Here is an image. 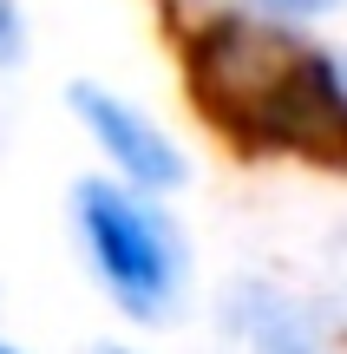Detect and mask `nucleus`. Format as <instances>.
Masks as SVG:
<instances>
[{
  "instance_id": "f257e3e1",
  "label": "nucleus",
  "mask_w": 347,
  "mask_h": 354,
  "mask_svg": "<svg viewBox=\"0 0 347 354\" xmlns=\"http://www.w3.org/2000/svg\"><path fill=\"white\" fill-rule=\"evenodd\" d=\"M184 86L236 151L347 171V79L288 26L256 13H210L184 39Z\"/></svg>"
},
{
  "instance_id": "f03ea898",
  "label": "nucleus",
  "mask_w": 347,
  "mask_h": 354,
  "mask_svg": "<svg viewBox=\"0 0 347 354\" xmlns=\"http://www.w3.org/2000/svg\"><path fill=\"white\" fill-rule=\"evenodd\" d=\"M79 230L92 243L105 289L131 308V315H157L177 289V243H170L164 216L151 203H138L118 184H79Z\"/></svg>"
},
{
  "instance_id": "7ed1b4c3",
  "label": "nucleus",
  "mask_w": 347,
  "mask_h": 354,
  "mask_svg": "<svg viewBox=\"0 0 347 354\" xmlns=\"http://www.w3.org/2000/svg\"><path fill=\"white\" fill-rule=\"evenodd\" d=\"M72 112L86 118V131L99 138V151L131 177V190H177L184 184V158L138 105H125L105 86H72Z\"/></svg>"
},
{
  "instance_id": "20e7f679",
  "label": "nucleus",
  "mask_w": 347,
  "mask_h": 354,
  "mask_svg": "<svg viewBox=\"0 0 347 354\" xmlns=\"http://www.w3.org/2000/svg\"><path fill=\"white\" fill-rule=\"evenodd\" d=\"M20 59V7L13 0H0V66Z\"/></svg>"
},
{
  "instance_id": "39448f33",
  "label": "nucleus",
  "mask_w": 347,
  "mask_h": 354,
  "mask_svg": "<svg viewBox=\"0 0 347 354\" xmlns=\"http://www.w3.org/2000/svg\"><path fill=\"white\" fill-rule=\"evenodd\" d=\"M269 13H328V7H341V0H262Z\"/></svg>"
},
{
  "instance_id": "423d86ee",
  "label": "nucleus",
  "mask_w": 347,
  "mask_h": 354,
  "mask_svg": "<svg viewBox=\"0 0 347 354\" xmlns=\"http://www.w3.org/2000/svg\"><path fill=\"white\" fill-rule=\"evenodd\" d=\"M0 354H13V348H0Z\"/></svg>"
},
{
  "instance_id": "0eeeda50",
  "label": "nucleus",
  "mask_w": 347,
  "mask_h": 354,
  "mask_svg": "<svg viewBox=\"0 0 347 354\" xmlns=\"http://www.w3.org/2000/svg\"><path fill=\"white\" fill-rule=\"evenodd\" d=\"M341 79H347V66H341Z\"/></svg>"
},
{
  "instance_id": "6e6552de",
  "label": "nucleus",
  "mask_w": 347,
  "mask_h": 354,
  "mask_svg": "<svg viewBox=\"0 0 347 354\" xmlns=\"http://www.w3.org/2000/svg\"><path fill=\"white\" fill-rule=\"evenodd\" d=\"M112 354H118V348H112Z\"/></svg>"
}]
</instances>
